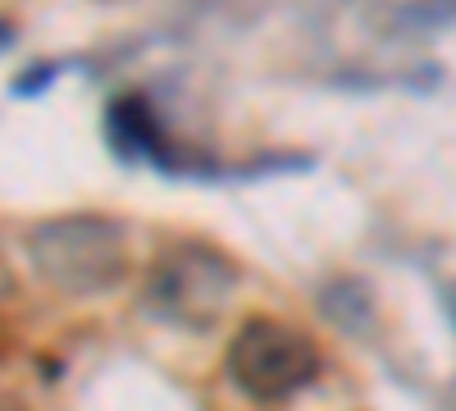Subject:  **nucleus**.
Returning <instances> with one entry per match:
<instances>
[{
  "label": "nucleus",
  "instance_id": "5",
  "mask_svg": "<svg viewBox=\"0 0 456 411\" xmlns=\"http://www.w3.org/2000/svg\"><path fill=\"white\" fill-rule=\"evenodd\" d=\"M0 411H28V407H23L14 393H0Z\"/></svg>",
  "mask_w": 456,
  "mask_h": 411
},
{
  "label": "nucleus",
  "instance_id": "4",
  "mask_svg": "<svg viewBox=\"0 0 456 411\" xmlns=\"http://www.w3.org/2000/svg\"><path fill=\"white\" fill-rule=\"evenodd\" d=\"M452 19H456V0H406L397 10L402 28H438V23H452Z\"/></svg>",
  "mask_w": 456,
  "mask_h": 411
},
{
  "label": "nucleus",
  "instance_id": "2",
  "mask_svg": "<svg viewBox=\"0 0 456 411\" xmlns=\"http://www.w3.org/2000/svg\"><path fill=\"white\" fill-rule=\"evenodd\" d=\"M315 375H320L315 343L283 320H247L228 343V380L256 402L292 398Z\"/></svg>",
  "mask_w": 456,
  "mask_h": 411
},
{
  "label": "nucleus",
  "instance_id": "3",
  "mask_svg": "<svg viewBox=\"0 0 456 411\" xmlns=\"http://www.w3.org/2000/svg\"><path fill=\"white\" fill-rule=\"evenodd\" d=\"M233 284H238V275H233V266H228L219 251L187 242V247H174L156 266L146 302H151V311H156V316H165L174 325L206 329L228 307Z\"/></svg>",
  "mask_w": 456,
  "mask_h": 411
},
{
  "label": "nucleus",
  "instance_id": "1",
  "mask_svg": "<svg viewBox=\"0 0 456 411\" xmlns=\"http://www.w3.org/2000/svg\"><path fill=\"white\" fill-rule=\"evenodd\" d=\"M28 256H32L37 275H42L46 284H55L60 292H73V297L105 292L128 270L124 234L101 215L46 219L42 229H32Z\"/></svg>",
  "mask_w": 456,
  "mask_h": 411
}]
</instances>
